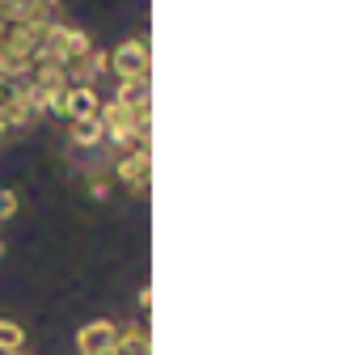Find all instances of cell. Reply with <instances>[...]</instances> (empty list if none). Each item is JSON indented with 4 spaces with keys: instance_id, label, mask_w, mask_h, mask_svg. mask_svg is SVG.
<instances>
[{
    "instance_id": "5b68a950",
    "label": "cell",
    "mask_w": 359,
    "mask_h": 355,
    "mask_svg": "<svg viewBox=\"0 0 359 355\" xmlns=\"http://www.w3.org/2000/svg\"><path fill=\"white\" fill-rule=\"evenodd\" d=\"M114 334H118V326H114L110 317H93V321H85V326L76 330V351H81V355H110Z\"/></svg>"
},
{
    "instance_id": "5bb4252c",
    "label": "cell",
    "mask_w": 359,
    "mask_h": 355,
    "mask_svg": "<svg viewBox=\"0 0 359 355\" xmlns=\"http://www.w3.org/2000/svg\"><path fill=\"white\" fill-rule=\"evenodd\" d=\"M135 304H140V309H144V313H148V309H152V283H144V288H140V300H135Z\"/></svg>"
},
{
    "instance_id": "3957f363",
    "label": "cell",
    "mask_w": 359,
    "mask_h": 355,
    "mask_svg": "<svg viewBox=\"0 0 359 355\" xmlns=\"http://www.w3.org/2000/svg\"><path fill=\"white\" fill-rule=\"evenodd\" d=\"M110 72H114L118 81H127V85L148 81V72H152V51H148V39H144V34L123 39V43L110 51Z\"/></svg>"
},
{
    "instance_id": "7c38bea8",
    "label": "cell",
    "mask_w": 359,
    "mask_h": 355,
    "mask_svg": "<svg viewBox=\"0 0 359 355\" xmlns=\"http://www.w3.org/2000/svg\"><path fill=\"white\" fill-rule=\"evenodd\" d=\"M13 98H18V85H13V81H5V76H0V106H9Z\"/></svg>"
},
{
    "instance_id": "9a60e30c",
    "label": "cell",
    "mask_w": 359,
    "mask_h": 355,
    "mask_svg": "<svg viewBox=\"0 0 359 355\" xmlns=\"http://www.w3.org/2000/svg\"><path fill=\"white\" fill-rule=\"evenodd\" d=\"M5 355H26V351H5Z\"/></svg>"
},
{
    "instance_id": "52a82bcc",
    "label": "cell",
    "mask_w": 359,
    "mask_h": 355,
    "mask_svg": "<svg viewBox=\"0 0 359 355\" xmlns=\"http://www.w3.org/2000/svg\"><path fill=\"white\" fill-rule=\"evenodd\" d=\"M110 355H152V334H148V326H144V321H127V326H118Z\"/></svg>"
},
{
    "instance_id": "277c9868",
    "label": "cell",
    "mask_w": 359,
    "mask_h": 355,
    "mask_svg": "<svg viewBox=\"0 0 359 355\" xmlns=\"http://www.w3.org/2000/svg\"><path fill=\"white\" fill-rule=\"evenodd\" d=\"M110 173H114V182H123L131 195H148V182H152V148H127L123 156H114Z\"/></svg>"
},
{
    "instance_id": "7a4b0ae2",
    "label": "cell",
    "mask_w": 359,
    "mask_h": 355,
    "mask_svg": "<svg viewBox=\"0 0 359 355\" xmlns=\"http://www.w3.org/2000/svg\"><path fill=\"white\" fill-rule=\"evenodd\" d=\"M152 110H131V106H123V102H114V98H102V106H97V123H102V131H106V140L114 144V148H135V131H140V119H148Z\"/></svg>"
},
{
    "instance_id": "8992f818",
    "label": "cell",
    "mask_w": 359,
    "mask_h": 355,
    "mask_svg": "<svg viewBox=\"0 0 359 355\" xmlns=\"http://www.w3.org/2000/svg\"><path fill=\"white\" fill-rule=\"evenodd\" d=\"M97 106H102V93L93 85H68L60 93V119H68V123L72 119H93Z\"/></svg>"
},
{
    "instance_id": "2e32d148",
    "label": "cell",
    "mask_w": 359,
    "mask_h": 355,
    "mask_svg": "<svg viewBox=\"0 0 359 355\" xmlns=\"http://www.w3.org/2000/svg\"><path fill=\"white\" fill-rule=\"evenodd\" d=\"M0 258H5V241H0Z\"/></svg>"
},
{
    "instance_id": "6da1fadb",
    "label": "cell",
    "mask_w": 359,
    "mask_h": 355,
    "mask_svg": "<svg viewBox=\"0 0 359 355\" xmlns=\"http://www.w3.org/2000/svg\"><path fill=\"white\" fill-rule=\"evenodd\" d=\"M93 51V39L76 26H64V22H51L47 34H43V47L34 60H47V64H60V68H72L76 60H85Z\"/></svg>"
},
{
    "instance_id": "30bf717a",
    "label": "cell",
    "mask_w": 359,
    "mask_h": 355,
    "mask_svg": "<svg viewBox=\"0 0 359 355\" xmlns=\"http://www.w3.org/2000/svg\"><path fill=\"white\" fill-rule=\"evenodd\" d=\"M5 351H26V330L13 317H0V355Z\"/></svg>"
},
{
    "instance_id": "ba28073f",
    "label": "cell",
    "mask_w": 359,
    "mask_h": 355,
    "mask_svg": "<svg viewBox=\"0 0 359 355\" xmlns=\"http://www.w3.org/2000/svg\"><path fill=\"white\" fill-rule=\"evenodd\" d=\"M68 140H72L76 148H102V144H106V131H102L97 114H93V119H72V123H68Z\"/></svg>"
},
{
    "instance_id": "4fadbf2b",
    "label": "cell",
    "mask_w": 359,
    "mask_h": 355,
    "mask_svg": "<svg viewBox=\"0 0 359 355\" xmlns=\"http://www.w3.org/2000/svg\"><path fill=\"white\" fill-rule=\"evenodd\" d=\"M89 195H93V199H106V195H110V187L102 182V178H93V182H89Z\"/></svg>"
},
{
    "instance_id": "9c48e42d",
    "label": "cell",
    "mask_w": 359,
    "mask_h": 355,
    "mask_svg": "<svg viewBox=\"0 0 359 355\" xmlns=\"http://www.w3.org/2000/svg\"><path fill=\"white\" fill-rule=\"evenodd\" d=\"M114 102H123V106H131V110H152V102H148V81H140V85H127V81H118V89H114Z\"/></svg>"
},
{
    "instance_id": "8fae6325",
    "label": "cell",
    "mask_w": 359,
    "mask_h": 355,
    "mask_svg": "<svg viewBox=\"0 0 359 355\" xmlns=\"http://www.w3.org/2000/svg\"><path fill=\"white\" fill-rule=\"evenodd\" d=\"M22 212V199H18V191L13 187H0V220H13Z\"/></svg>"
}]
</instances>
